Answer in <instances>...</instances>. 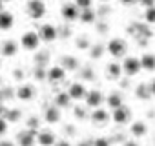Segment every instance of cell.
<instances>
[{
	"instance_id": "obj_12",
	"label": "cell",
	"mask_w": 155,
	"mask_h": 146,
	"mask_svg": "<svg viewBox=\"0 0 155 146\" xmlns=\"http://www.w3.org/2000/svg\"><path fill=\"white\" fill-rule=\"evenodd\" d=\"M102 101H104V95H102L99 90H91V91H88V95H86V106H90V108H93V110L101 108Z\"/></svg>"
},
{
	"instance_id": "obj_6",
	"label": "cell",
	"mask_w": 155,
	"mask_h": 146,
	"mask_svg": "<svg viewBox=\"0 0 155 146\" xmlns=\"http://www.w3.org/2000/svg\"><path fill=\"white\" fill-rule=\"evenodd\" d=\"M38 37L44 42H53L58 37V31H57V28L53 24H42L40 29H38Z\"/></svg>"
},
{
	"instance_id": "obj_18",
	"label": "cell",
	"mask_w": 155,
	"mask_h": 146,
	"mask_svg": "<svg viewBox=\"0 0 155 146\" xmlns=\"http://www.w3.org/2000/svg\"><path fill=\"white\" fill-rule=\"evenodd\" d=\"M13 24H15L13 13H9V11H0V29L8 31V29L13 28Z\"/></svg>"
},
{
	"instance_id": "obj_7",
	"label": "cell",
	"mask_w": 155,
	"mask_h": 146,
	"mask_svg": "<svg viewBox=\"0 0 155 146\" xmlns=\"http://www.w3.org/2000/svg\"><path fill=\"white\" fill-rule=\"evenodd\" d=\"M35 95H37V90H35L33 84H22V86H18V90H17V99H18V101H24V102L33 101Z\"/></svg>"
},
{
	"instance_id": "obj_40",
	"label": "cell",
	"mask_w": 155,
	"mask_h": 146,
	"mask_svg": "<svg viewBox=\"0 0 155 146\" xmlns=\"http://www.w3.org/2000/svg\"><path fill=\"white\" fill-rule=\"evenodd\" d=\"M0 146H15L11 141H0Z\"/></svg>"
},
{
	"instance_id": "obj_25",
	"label": "cell",
	"mask_w": 155,
	"mask_h": 146,
	"mask_svg": "<svg viewBox=\"0 0 155 146\" xmlns=\"http://www.w3.org/2000/svg\"><path fill=\"white\" fill-rule=\"evenodd\" d=\"M95 18H97V15L93 9H84V11H81V17H79V20L82 24H93Z\"/></svg>"
},
{
	"instance_id": "obj_15",
	"label": "cell",
	"mask_w": 155,
	"mask_h": 146,
	"mask_svg": "<svg viewBox=\"0 0 155 146\" xmlns=\"http://www.w3.org/2000/svg\"><path fill=\"white\" fill-rule=\"evenodd\" d=\"M37 142L40 146H55L57 141H55V133H51L49 130H42L37 133Z\"/></svg>"
},
{
	"instance_id": "obj_30",
	"label": "cell",
	"mask_w": 155,
	"mask_h": 146,
	"mask_svg": "<svg viewBox=\"0 0 155 146\" xmlns=\"http://www.w3.org/2000/svg\"><path fill=\"white\" fill-rule=\"evenodd\" d=\"M75 4L79 9H91V0H75Z\"/></svg>"
},
{
	"instance_id": "obj_31",
	"label": "cell",
	"mask_w": 155,
	"mask_h": 146,
	"mask_svg": "<svg viewBox=\"0 0 155 146\" xmlns=\"http://www.w3.org/2000/svg\"><path fill=\"white\" fill-rule=\"evenodd\" d=\"M35 79H37V81H44V79H48V71L42 69V68H37V69H35Z\"/></svg>"
},
{
	"instance_id": "obj_32",
	"label": "cell",
	"mask_w": 155,
	"mask_h": 146,
	"mask_svg": "<svg viewBox=\"0 0 155 146\" xmlns=\"http://www.w3.org/2000/svg\"><path fill=\"white\" fill-rule=\"evenodd\" d=\"M93 146H110V141L106 137H97L93 141Z\"/></svg>"
},
{
	"instance_id": "obj_16",
	"label": "cell",
	"mask_w": 155,
	"mask_h": 146,
	"mask_svg": "<svg viewBox=\"0 0 155 146\" xmlns=\"http://www.w3.org/2000/svg\"><path fill=\"white\" fill-rule=\"evenodd\" d=\"M122 73H124V71H122V64L110 62V64L106 66V77H108L110 81H119Z\"/></svg>"
},
{
	"instance_id": "obj_37",
	"label": "cell",
	"mask_w": 155,
	"mask_h": 146,
	"mask_svg": "<svg viewBox=\"0 0 155 146\" xmlns=\"http://www.w3.org/2000/svg\"><path fill=\"white\" fill-rule=\"evenodd\" d=\"M37 124H38L37 117H31V119H29V122H28V130H35V128H37Z\"/></svg>"
},
{
	"instance_id": "obj_22",
	"label": "cell",
	"mask_w": 155,
	"mask_h": 146,
	"mask_svg": "<svg viewBox=\"0 0 155 146\" xmlns=\"http://www.w3.org/2000/svg\"><path fill=\"white\" fill-rule=\"evenodd\" d=\"M135 97L140 99V101H148V99L153 97V95H151V91H150V86L144 84V82H140V84H137V88H135Z\"/></svg>"
},
{
	"instance_id": "obj_14",
	"label": "cell",
	"mask_w": 155,
	"mask_h": 146,
	"mask_svg": "<svg viewBox=\"0 0 155 146\" xmlns=\"http://www.w3.org/2000/svg\"><path fill=\"white\" fill-rule=\"evenodd\" d=\"M60 66L66 71H75V69H79L81 62H79V58L73 57V55H62L60 57Z\"/></svg>"
},
{
	"instance_id": "obj_28",
	"label": "cell",
	"mask_w": 155,
	"mask_h": 146,
	"mask_svg": "<svg viewBox=\"0 0 155 146\" xmlns=\"http://www.w3.org/2000/svg\"><path fill=\"white\" fill-rule=\"evenodd\" d=\"M102 53H104V46H101V44H95V46H91V57H93V58H99V57H102Z\"/></svg>"
},
{
	"instance_id": "obj_9",
	"label": "cell",
	"mask_w": 155,
	"mask_h": 146,
	"mask_svg": "<svg viewBox=\"0 0 155 146\" xmlns=\"http://www.w3.org/2000/svg\"><path fill=\"white\" fill-rule=\"evenodd\" d=\"M68 93H69V97H71L73 101H81V99H86L88 90H86V86H84L82 82H73V84L69 86Z\"/></svg>"
},
{
	"instance_id": "obj_41",
	"label": "cell",
	"mask_w": 155,
	"mask_h": 146,
	"mask_svg": "<svg viewBox=\"0 0 155 146\" xmlns=\"http://www.w3.org/2000/svg\"><path fill=\"white\" fill-rule=\"evenodd\" d=\"M124 146H140V144L135 142V141H128V142H124Z\"/></svg>"
},
{
	"instance_id": "obj_29",
	"label": "cell",
	"mask_w": 155,
	"mask_h": 146,
	"mask_svg": "<svg viewBox=\"0 0 155 146\" xmlns=\"http://www.w3.org/2000/svg\"><path fill=\"white\" fill-rule=\"evenodd\" d=\"M77 48L79 49H90L91 46H90V40L86 37H81V38H77Z\"/></svg>"
},
{
	"instance_id": "obj_33",
	"label": "cell",
	"mask_w": 155,
	"mask_h": 146,
	"mask_svg": "<svg viewBox=\"0 0 155 146\" xmlns=\"http://www.w3.org/2000/svg\"><path fill=\"white\" fill-rule=\"evenodd\" d=\"M6 131H8V121L4 117H0V137H2Z\"/></svg>"
},
{
	"instance_id": "obj_38",
	"label": "cell",
	"mask_w": 155,
	"mask_h": 146,
	"mask_svg": "<svg viewBox=\"0 0 155 146\" xmlns=\"http://www.w3.org/2000/svg\"><path fill=\"white\" fill-rule=\"evenodd\" d=\"M148 86H150V91H151V95L155 97V79H153V81H151V82H150Z\"/></svg>"
},
{
	"instance_id": "obj_43",
	"label": "cell",
	"mask_w": 155,
	"mask_h": 146,
	"mask_svg": "<svg viewBox=\"0 0 155 146\" xmlns=\"http://www.w3.org/2000/svg\"><path fill=\"white\" fill-rule=\"evenodd\" d=\"M6 111H8V110H6L4 106H0V117H4V115H6Z\"/></svg>"
},
{
	"instance_id": "obj_4",
	"label": "cell",
	"mask_w": 155,
	"mask_h": 146,
	"mask_svg": "<svg viewBox=\"0 0 155 146\" xmlns=\"http://www.w3.org/2000/svg\"><path fill=\"white\" fill-rule=\"evenodd\" d=\"M140 69H142V66H140V58H137V57H126V58H124V62H122V71L126 73L128 77L137 75Z\"/></svg>"
},
{
	"instance_id": "obj_17",
	"label": "cell",
	"mask_w": 155,
	"mask_h": 146,
	"mask_svg": "<svg viewBox=\"0 0 155 146\" xmlns=\"http://www.w3.org/2000/svg\"><path fill=\"white\" fill-rule=\"evenodd\" d=\"M44 119H46V122H49V124H57V122H60V108L58 106H48L46 108V111H44Z\"/></svg>"
},
{
	"instance_id": "obj_21",
	"label": "cell",
	"mask_w": 155,
	"mask_h": 146,
	"mask_svg": "<svg viewBox=\"0 0 155 146\" xmlns=\"http://www.w3.org/2000/svg\"><path fill=\"white\" fill-rule=\"evenodd\" d=\"M108 119H110V115H108V111L102 110V108H97V110L91 113V122H93V124H106Z\"/></svg>"
},
{
	"instance_id": "obj_34",
	"label": "cell",
	"mask_w": 155,
	"mask_h": 146,
	"mask_svg": "<svg viewBox=\"0 0 155 146\" xmlns=\"http://www.w3.org/2000/svg\"><path fill=\"white\" fill-rule=\"evenodd\" d=\"M75 117H77V119H84V117H86V110L81 108V106H77V108H75Z\"/></svg>"
},
{
	"instance_id": "obj_8",
	"label": "cell",
	"mask_w": 155,
	"mask_h": 146,
	"mask_svg": "<svg viewBox=\"0 0 155 146\" xmlns=\"http://www.w3.org/2000/svg\"><path fill=\"white\" fill-rule=\"evenodd\" d=\"M131 121V110L128 106H120L119 110H113V122L115 124H128Z\"/></svg>"
},
{
	"instance_id": "obj_5",
	"label": "cell",
	"mask_w": 155,
	"mask_h": 146,
	"mask_svg": "<svg viewBox=\"0 0 155 146\" xmlns=\"http://www.w3.org/2000/svg\"><path fill=\"white\" fill-rule=\"evenodd\" d=\"M60 15H62V18H64V20H68V22H73V20H77V18L81 17L79 8H77V4H75V2H73V4L66 2V4L60 8Z\"/></svg>"
},
{
	"instance_id": "obj_42",
	"label": "cell",
	"mask_w": 155,
	"mask_h": 146,
	"mask_svg": "<svg viewBox=\"0 0 155 146\" xmlns=\"http://www.w3.org/2000/svg\"><path fill=\"white\" fill-rule=\"evenodd\" d=\"M55 146H71V144H69L68 141H58V142H57Z\"/></svg>"
},
{
	"instance_id": "obj_23",
	"label": "cell",
	"mask_w": 155,
	"mask_h": 146,
	"mask_svg": "<svg viewBox=\"0 0 155 146\" xmlns=\"http://www.w3.org/2000/svg\"><path fill=\"white\" fill-rule=\"evenodd\" d=\"M130 131H131L135 137H144V135L148 133V126H146V122H142V121H135V122L131 124Z\"/></svg>"
},
{
	"instance_id": "obj_26",
	"label": "cell",
	"mask_w": 155,
	"mask_h": 146,
	"mask_svg": "<svg viewBox=\"0 0 155 146\" xmlns=\"http://www.w3.org/2000/svg\"><path fill=\"white\" fill-rule=\"evenodd\" d=\"M20 117H22V111L20 110H8L6 115H4V119L9 121V122H18Z\"/></svg>"
},
{
	"instance_id": "obj_45",
	"label": "cell",
	"mask_w": 155,
	"mask_h": 146,
	"mask_svg": "<svg viewBox=\"0 0 155 146\" xmlns=\"http://www.w3.org/2000/svg\"><path fill=\"white\" fill-rule=\"evenodd\" d=\"M2 4H4V2H2V0H0V11H4V9H2Z\"/></svg>"
},
{
	"instance_id": "obj_47",
	"label": "cell",
	"mask_w": 155,
	"mask_h": 146,
	"mask_svg": "<svg viewBox=\"0 0 155 146\" xmlns=\"http://www.w3.org/2000/svg\"><path fill=\"white\" fill-rule=\"evenodd\" d=\"M102 2H108V0H102Z\"/></svg>"
},
{
	"instance_id": "obj_39",
	"label": "cell",
	"mask_w": 155,
	"mask_h": 146,
	"mask_svg": "<svg viewBox=\"0 0 155 146\" xmlns=\"http://www.w3.org/2000/svg\"><path fill=\"white\" fill-rule=\"evenodd\" d=\"M137 0H120V4L122 6H131V4H135Z\"/></svg>"
},
{
	"instance_id": "obj_13",
	"label": "cell",
	"mask_w": 155,
	"mask_h": 146,
	"mask_svg": "<svg viewBox=\"0 0 155 146\" xmlns=\"http://www.w3.org/2000/svg\"><path fill=\"white\" fill-rule=\"evenodd\" d=\"M0 53H2V57H15L18 53V44L15 40H2Z\"/></svg>"
},
{
	"instance_id": "obj_27",
	"label": "cell",
	"mask_w": 155,
	"mask_h": 146,
	"mask_svg": "<svg viewBox=\"0 0 155 146\" xmlns=\"http://www.w3.org/2000/svg\"><path fill=\"white\" fill-rule=\"evenodd\" d=\"M144 20L148 24H155V8H148L144 11Z\"/></svg>"
},
{
	"instance_id": "obj_46",
	"label": "cell",
	"mask_w": 155,
	"mask_h": 146,
	"mask_svg": "<svg viewBox=\"0 0 155 146\" xmlns=\"http://www.w3.org/2000/svg\"><path fill=\"white\" fill-rule=\"evenodd\" d=\"M2 2H11V0H2Z\"/></svg>"
},
{
	"instance_id": "obj_44",
	"label": "cell",
	"mask_w": 155,
	"mask_h": 146,
	"mask_svg": "<svg viewBox=\"0 0 155 146\" xmlns=\"http://www.w3.org/2000/svg\"><path fill=\"white\" fill-rule=\"evenodd\" d=\"M77 146H90V142H84V141H82V142H79V144H77Z\"/></svg>"
},
{
	"instance_id": "obj_2",
	"label": "cell",
	"mask_w": 155,
	"mask_h": 146,
	"mask_svg": "<svg viewBox=\"0 0 155 146\" xmlns=\"http://www.w3.org/2000/svg\"><path fill=\"white\" fill-rule=\"evenodd\" d=\"M40 44V37L37 31H26L22 37H20V46L26 49V51H35Z\"/></svg>"
},
{
	"instance_id": "obj_20",
	"label": "cell",
	"mask_w": 155,
	"mask_h": 146,
	"mask_svg": "<svg viewBox=\"0 0 155 146\" xmlns=\"http://www.w3.org/2000/svg\"><path fill=\"white\" fill-rule=\"evenodd\" d=\"M71 97H69V93L68 91H60V93H57V97H55V106H58L60 110L62 108H69L71 106Z\"/></svg>"
},
{
	"instance_id": "obj_10",
	"label": "cell",
	"mask_w": 155,
	"mask_h": 146,
	"mask_svg": "<svg viewBox=\"0 0 155 146\" xmlns=\"http://www.w3.org/2000/svg\"><path fill=\"white\" fill-rule=\"evenodd\" d=\"M37 133L38 131H35V130H22L20 133H18V144L20 146H33L35 142H37Z\"/></svg>"
},
{
	"instance_id": "obj_11",
	"label": "cell",
	"mask_w": 155,
	"mask_h": 146,
	"mask_svg": "<svg viewBox=\"0 0 155 146\" xmlns=\"http://www.w3.org/2000/svg\"><path fill=\"white\" fill-rule=\"evenodd\" d=\"M66 79V69L62 66H53L48 69V81L51 84H57V82H62Z\"/></svg>"
},
{
	"instance_id": "obj_3",
	"label": "cell",
	"mask_w": 155,
	"mask_h": 146,
	"mask_svg": "<svg viewBox=\"0 0 155 146\" xmlns=\"http://www.w3.org/2000/svg\"><path fill=\"white\" fill-rule=\"evenodd\" d=\"M106 49H108V53H110L111 57L119 58V57H124V55H126L128 44H126V40H122V38H111V40L108 42Z\"/></svg>"
},
{
	"instance_id": "obj_19",
	"label": "cell",
	"mask_w": 155,
	"mask_h": 146,
	"mask_svg": "<svg viewBox=\"0 0 155 146\" xmlns=\"http://www.w3.org/2000/svg\"><path fill=\"white\" fill-rule=\"evenodd\" d=\"M106 104H108L111 110H119L120 106H124V102H122V95H120L119 91H111V93L106 97Z\"/></svg>"
},
{
	"instance_id": "obj_24",
	"label": "cell",
	"mask_w": 155,
	"mask_h": 146,
	"mask_svg": "<svg viewBox=\"0 0 155 146\" xmlns=\"http://www.w3.org/2000/svg\"><path fill=\"white\" fill-rule=\"evenodd\" d=\"M140 66L146 71H153L155 69V55L153 53H144L142 58H140Z\"/></svg>"
},
{
	"instance_id": "obj_1",
	"label": "cell",
	"mask_w": 155,
	"mask_h": 146,
	"mask_svg": "<svg viewBox=\"0 0 155 146\" xmlns=\"http://www.w3.org/2000/svg\"><path fill=\"white\" fill-rule=\"evenodd\" d=\"M26 13L29 18L33 20H38L46 15V4L42 2V0H28L26 4Z\"/></svg>"
},
{
	"instance_id": "obj_36",
	"label": "cell",
	"mask_w": 155,
	"mask_h": 146,
	"mask_svg": "<svg viewBox=\"0 0 155 146\" xmlns=\"http://www.w3.org/2000/svg\"><path fill=\"white\" fill-rule=\"evenodd\" d=\"M139 4L148 9V8H155V0H139Z\"/></svg>"
},
{
	"instance_id": "obj_35",
	"label": "cell",
	"mask_w": 155,
	"mask_h": 146,
	"mask_svg": "<svg viewBox=\"0 0 155 146\" xmlns=\"http://www.w3.org/2000/svg\"><path fill=\"white\" fill-rule=\"evenodd\" d=\"M82 77H84L86 81H93V71H91L90 68H84V69H82Z\"/></svg>"
}]
</instances>
